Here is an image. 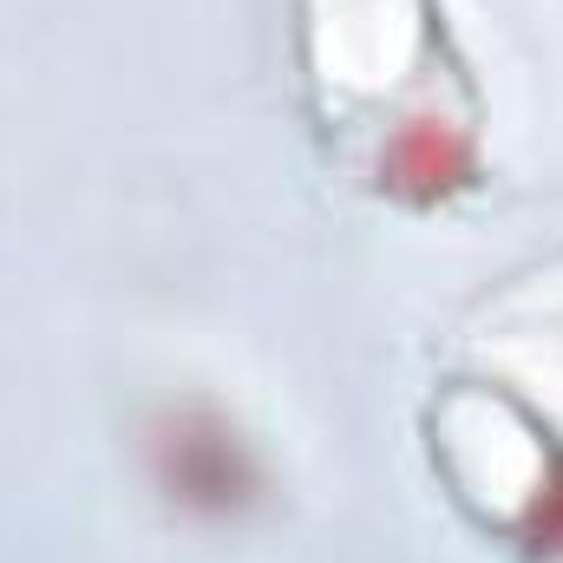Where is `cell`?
Wrapping results in <instances>:
<instances>
[{"instance_id":"obj_1","label":"cell","mask_w":563,"mask_h":563,"mask_svg":"<svg viewBox=\"0 0 563 563\" xmlns=\"http://www.w3.org/2000/svg\"><path fill=\"white\" fill-rule=\"evenodd\" d=\"M452 170H459V151L445 139H432V132L400 151V177H407V184H426V190H432V184H445Z\"/></svg>"}]
</instances>
